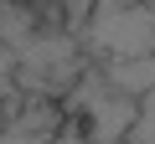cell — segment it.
<instances>
[{
	"mask_svg": "<svg viewBox=\"0 0 155 144\" xmlns=\"http://www.w3.org/2000/svg\"><path fill=\"white\" fill-rule=\"evenodd\" d=\"M98 46H109V57L119 62H140L155 46V16L140 0H98Z\"/></svg>",
	"mask_w": 155,
	"mask_h": 144,
	"instance_id": "cell-1",
	"label": "cell"
}]
</instances>
